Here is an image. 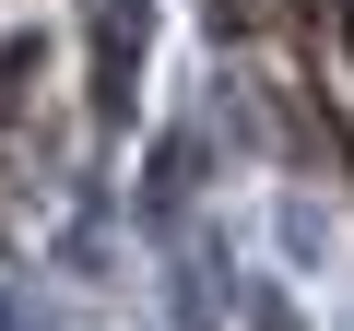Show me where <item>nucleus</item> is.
<instances>
[{
    "mask_svg": "<svg viewBox=\"0 0 354 331\" xmlns=\"http://www.w3.org/2000/svg\"><path fill=\"white\" fill-rule=\"evenodd\" d=\"M342 48H354V0H342Z\"/></svg>",
    "mask_w": 354,
    "mask_h": 331,
    "instance_id": "1",
    "label": "nucleus"
}]
</instances>
